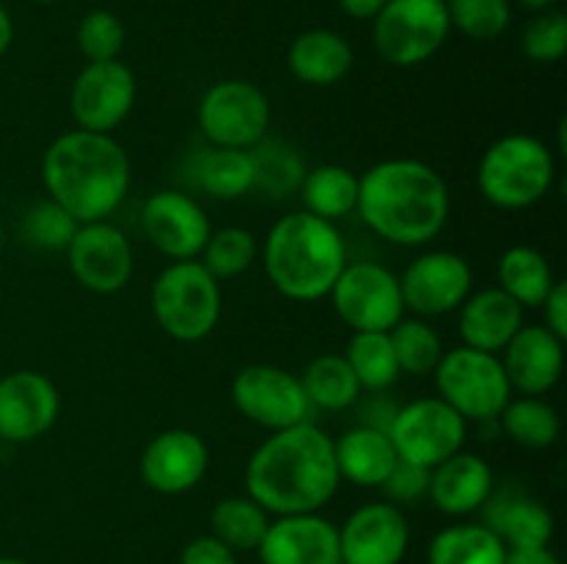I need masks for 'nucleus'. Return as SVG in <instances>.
<instances>
[{"mask_svg": "<svg viewBox=\"0 0 567 564\" xmlns=\"http://www.w3.org/2000/svg\"><path fill=\"white\" fill-rule=\"evenodd\" d=\"M181 564H238V553L214 534H203L183 545Z\"/></svg>", "mask_w": 567, "mask_h": 564, "instance_id": "obj_43", "label": "nucleus"}, {"mask_svg": "<svg viewBox=\"0 0 567 564\" xmlns=\"http://www.w3.org/2000/svg\"><path fill=\"white\" fill-rule=\"evenodd\" d=\"M42 182L48 199L78 224L103 221L120 210L131 188V158L109 133L66 130L42 155Z\"/></svg>", "mask_w": 567, "mask_h": 564, "instance_id": "obj_3", "label": "nucleus"}, {"mask_svg": "<svg viewBox=\"0 0 567 564\" xmlns=\"http://www.w3.org/2000/svg\"><path fill=\"white\" fill-rule=\"evenodd\" d=\"M352 44L330 28H310L288 44V70L299 83H308L313 88L341 83L352 72Z\"/></svg>", "mask_w": 567, "mask_h": 564, "instance_id": "obj_25", "label": "nucleus"}, {"mask_svg": "<svg viewBox=\"0 0 567 564\" xmlns=\"http://www.w3.org/2000/svg\"><path fill=\"white\" fill-rule=\"evenodd\" d=\"M78 50L86 61H114L125 50L127 31L125 22L114 11L94 9L78 22L75 31Z\"/></svg>", "mask_w": 567, "mask_h": 564, "instance_id": "obj_39", "label": "nucleus"}, {"mask_svg": "<svg viewBox=\"0 0 567 564\" xmlns=\"http://www.w3.org/2000/svg\"><path fill=\"white\" fill-rule=\"evenodd\" d=\"M327 296L338 318L352 332H388L404 318L399 276L377 260H354L343 265Z\"/></svg>", "mask_w": 567, "mask_h": 564, "instance_id": "obj_11", "label": "nucleus"}, {"mask_svg": "<svg viewBox=\"0 0 567 564\" xmlns=\"http://www.w3.org/2000/svg\"><path fill=\"white\" fill-rule=\"evenodd\" d=\"M388 437L402 462L432 470L452 453L463 451L465 437H468V420L454 412L443 398H415V401L393 409Z\"/></svg>", "mask_w": 567, "mask_h": 564, "instance_id": "obj_10", "label": "nucleus"}, {"mask_svg": "<svg viewBox=\"0 0 567 564\" xmlns=\"http://www.w3.org/2000/svg\"><path fill=\"white\" fill-rule=\"evenodd\" d=\"M260 260L271 288L302 304L324 299L349 263L341 230L308 210H291L269 227Z\"/></svg>", "mask_w": 567, "mask_h": 564, "instance_id": "obj_4", "label": "nucleus"}, {"mask_svg": "<svg viewBox=\"0 0 567 564\" xmlns=\"http://www.w3.org/2000/svg\"><path fill=\"white\" fill-rule=\"evenodd\" d=\"M11 42H14V22H11V14L6 11V6L0 3V59L9 53Z\"/></svg>", "mask_w": 567, "mask_h": 564, "instance_id": "obj_47", "label": "nucleus"}, {"mask_svg": "<svg viewBox=\"0 0 567 564\" xmlns=\"http://www.w3.org/2000/svg\"><path fill=\"white\" fill-rule=\"evenodd\" d=\"M371 22L377 53L393 66L424 64L452 33L446 0H388Z\"/></svg>", "mask_w": 567, "mask_h": 564, "instance_id": "obj_8", "label": "nucleus"}, {"mask_svg": "<svg viewBox=\"0 0 567 564\" xmlns=\"http://www.w3.org/2000/svg\"><path fill=\"white\" fill-rule=\"evenodd\" d=\"M336 564H343V562H336Z\"/></svg>", "mask_w": 567, "mask_h": 564, "instance_id": "obj_52", "label": "nucleus"}, {"mask_svg": "<svg viewBox=\"0 0 567 564\" xmlns=\"http://www.w3.org/2000/svg\"><path fill=\"white\" fill-rule=\"evenodd\" d=\"M513 393L546 396L565 370V341L543 324H524L498 354Z\"/></svg>", "mask_w": 567, "mask_h": 564, "instance_id": "obj_20", "label": "nucleus"}, {"mask_svg": "<svg viewBox=\"0 0 567 564\" xmlns=\"http://www.w3.org/2000/svg\"><path fill=\"white\" fill-rule=\"evenodd\" d=\"M199 258H203L199 263L216 280H233L252 269V263L258 260V238L247 227H221V230L210 232Z\"/></svg>", "mask_w": 567, "mask_h": 564, "instance_id": "obj_37", "label": "nucleus"}, {"mask_svg": "<svg viewBox=\"0 0 567 564\" xmlns=\"http://www.w3.org/2000/svg\"><path fill=\"white\" fill-rule=\"evenodd\" d=\"M33 3H42V6H50V3H59V0H33Z\"/></svg>", "mask_w": 567, "mask_h": 564, "instance_id": "obj_50", "label": "nucleus"}, {"mask_svg": "<svg viewBox=\"0 0 567 564\" xmlns=\"http://www.w3.org/2000/svg\"><path fill=\"white\" fill-rule=\"evenodd\" d=\"M208 464V442L197 431L166 429L144 446L138 476L158 495H183L205 479Z\"/></svg>", "mask_w": 567, "mask_h": 564, "instance_id": "obj_19", "label": "nucleus"}, {"mask_svg": "<svg viewBox=\"0 0 567 564\" xmlns=\"http://www.w3.org/2000/svg\"><path fill=\"white\" fill-rule=\"evenodd\" d=\"M410 523L402 506L369 501L338 525L343 564H402L410 551Z\"/></svg>", "mask_w": 567, "mask_h": 564, "instance_id": "obj_16", "label": "nucleus"}, {"mask_svg": "<svg viewBox=\"0 0 567 564\" xmlns=\"http://www.w3.org/2000/svg\"><path fill=\"white\" fill-rule=\"evenodd\" d=\"M520 6H524L526 11H532V14H540V11H548L557 6V0H518Z\"/></svg>", "mask_w": 567, "mask_h": 564, "instance_id": "obj_48", "label": "nucleus"}, {"mask_svg": "<svg viewBox=\"0 0 567 564\" xmlns=\"http://www.w3.org/2000/svg\"><path fill=\"white\" fill-rule=\"evenodd\" d=\"M72 280L97 296L120 293L133 276V247L109 219L78 224L64 249Z\"/></svg>", "mask_w": 567, "mask_h": 564, "instance_id": "obj_14", "label": "nucleus"}, {"mask_svg": "<svg viewBox=\"0 0 567 564\" xmlns=\"http://www.w3.org/2000/svg\"><path fill=\"white\" fill-rule=\"evenodd\" d=\"M61 412L59 387L39 370L20 368L0 376V440L33 442L48 435Z\"/></svg>", "mask_w": 567, "mask_h": 564, "instance_id": "obj_17", "label": "nucleus"}, {"mask_svg": "<svg viewBox=\"0 0 567 564\" xmlns=\"http://www.w3.org/2000/svg\"><path fill=\"white\" fill-rule=\"evenodd\" d=\"M142 227L147 241L169 260H197L210 238L208 213L186 191L164 188L144 202Z\"/></svg>", "mask_w": 567, "mask_h": 564, "instance_id": "obj_18", "label": "nucleus"}, {"mask_svg": "<svg viewBox=\"0 0 567 564\" xmlns=\"http://www.w3.org/2000/svg\"><path fill=\"white\" fill-rule=\"evenodd\" d=\"M457 313L463 346L480 348V352L502 354L515 332L524 326V307L498 285L471 291Z\"/></svg>", "mask_w": 567, "mask_h": 564, "instance_id": "obj_23", "label": "nucleus"}, {"mask_svg": "<svg viewBox=\"0 0 567 564\" xmlns=\"http://www.w3.org/2000/svg\"><path fill=\"white\" fill-rule=\"evenodd\" d=\"M332 448L341 481L347 479L354 487H382L399 462L391 437L380 426H354L332 440Z\"/></svg>", "mask_w": 567, "mask_h": 564, "instance_id": "obj_26", "label": "nucleus"}, {"mask_svg": "<svg viewBox=\"0 0 567 564\" xmlns=\"http://www.w3.org/2000/svg\"><path fill=\"white\" fill-rule=\"evenodd\" d=\"M197 125L210 147L252 149L269 133V97L255 83L227 77L203 94L197 105Z\"/></svg>", "mask_w": 567, "mask_h": 564, "instance_id": "obj_9", "label": "nucleus"}, {"mask_svg": "<svg viewBox=\"0 0 567 564\" xmlns=\"http://www.w3.org/2000/svg\"><path fill=\"white\" fill-rule=\"evenodd\" d=\"M136 105V75L125 61H86L70 88V114L81 130L114 133Z\"/></svg>", "mask_w": 567, "mask_h": 564, "instance_id": "obj_13", "label": "nucleus"}, {"mask_svg": "<svg viewBox=\"0 0 567 564\" xmlns=\"http://www.w3.org/2000/svg\"><path fill=\"white\" fill-rule=\"evenodd\" d=\"M358 188L360 177L352 169L341 164H321L305 171L302 186H299V197L308 213L319 216V219L332 221L347 219L358 208Z\"/></svg>", "mask_w": 567, "mask_h": 564, "instance_id": "obj_27", "label": "nucleus"}, {"mask_svg": "<svg viewBox=\"0 0 567 564\" xmlns=\"http://www.w3.org/2000/svg\"><path fill=\"white\" fill-rule=\"evenodd\" d=\"M496 420L515 446L529 448V451L551 448L559 440V431H563L559 412L543 396L509 398L507 407L502 409Z\"/></svg>", "mask_w": 567, "mask_h": 564, "instance_id": "obj_32", "label": "nucleus"}, {"mask_svg": "<svg viewBox=\"0 0 567 564\" xmlns=\"http://www.w3.org/2000/svg\"><path fill=\"white\" fill-rule=\"evenodd\" d=\"M380 490L385 492V501L396 503V506L424 501L426 490H430V468H419V464L399 459L396 468L391 470V476H388Z\"/></svg>", "mask_w": 567, "mask_h": 564, "instance_id": "obj_42", "label": "nucleus"}, {"mask_svg": "<svg viewBox=\"0 0 567 564\" xmlns=\"http://www.w3.org/2000/svg\"><path fill=\"white\" fill-rule=\"evenodd\" d=\"M540 307L543 313H546L543 326L551 330L557 337H563V341H567V282L565 280L554 282V288L548 291V296L543 299Z\"/></svg>", "mask_w": 567, "mask_h": 564, "instance_id": "obj_44", "label": "nucleus"}, {"mask_svg": "<svg viewBox=\"0 0 567 564\" xmlns=\"http://www.w3.org/2000/svg\"><path fill=\"white\" fill-rule=\"evenodd\" d=\"M554 271L546 254L526 243H515L498 258V288L520 307H540L554 288Z\"/></svg>", "mask_w": 567, "mask_h": 564, "instance_id": "obj_29", "label": "nucleus"}, {"mask_svg": "<svg viewBox=\"0 0 567 564\" xmlns=\"http://www.w3.org/2000/svg\"><path fill=\"white\" fill-rule=\"evenodd\" d=\"M255 164V188L269 197L282 199L299 191L305 177V160L297 149L280 138H264L249 149Z\"/></svg>", "mask_w": 567, "mask_h": 564, "instance_id": "obj_35", "label": "nucleus"}, {"mask_svg": "<svg viewBox=\"0 0 567 564\" xmlns=\"http://www.w3.org/2000/svg\"><path fill=\"white\" fill-rule=\"evenodd\" d=\"M194 180L214 199H241L255 188V164L249 149L208 147L197 158Z\"/></svg>", "mask_w": 567, "mask_h": 564, "instance_id": "obj_31", "label": "nucleus"}, {"mask_svg": "<svg viewBox=\"0 0 567 564\" xmlns=\"http://www.w3.org/2000/svg\"><path fill=\"white\" fill-rule=\"evenodd\" d=\"M75 230L78 221L61 205H55L53 199L33 205L25 213V221H22V236L28 238V243L39 249H61L64 252Z\"/></svg>", "mask_w": 567, "mask_h": 564, "instance_id": "obj_41", "label": "nucleus"}, {"mask_svg": "<svg viewBox=\"0 0 567 564\" xmlns=\"http://www.w3.org/2000/svg\"><path fill=\"white\" fill-rule=\"evenodd\" d=\"M341 484L332 437L310 420L271 431L244 468V487L269 514L321 512Z\"/></svg>", "mask_w": 567, "mask_h": 564, "instance_id": "obj_1", "label": "nucleus"}, {"mask_svg": "<svg viewBox=\"0 0 567 564\" xmlns=\"http://www.w3.org/2000/svg\"><path fill=\"white\" fill-rule=\"evenodd\" d=\"M0 564H31V562L20 556H0Z\"/></svg>", "mask_w": 567, "mask_h": 564, "instance_id": "obj_49", "label": "nucleus"}, {"mask_svg": "<svg viewBox=\"0 0 567 564\" xmlns=\"http://www.w3.org/2000/svg\"><path fill=\"white\" fill-rule=\"evenodd\" d=\"M452 31L474 42H493L513 25V3L509 0H446Z\"/></svg>", "mask_w": 567, "mask_h": 564, "instance_id": "obj_38", "label": "nucleus"}, {"mask_svg": "<svg viewBox=\"0 0 567 564\" xmlns=\"http://www.w3.org/2000/svg\"><path fill=\"white\" fill-rule=\"evenodd\" d=\"M258 556L260 564H336L338 525L319 512L280 514L266 529Z\"/></svg>", "mask_w": 567, "mask_h": 564, "instance_id": "obj_21", "label": "nucleus"}, {"mask_svg": "<svg viewBox=\"0 0 567 564\" xmlns=\"http://www.w3.org/2000/svg\"><path fill=\"white\" fill-rule=\"evenodd\" d=\"M299 379L308 393L310 407L327 409V412H343V409L354 407L363 393L343 354H319L310 359Z\"/></svg>", "mask_w": 567, "mask_h": 564, "instance_id": "obj_30", "label": "nucleus"}, {"mask_svg": "<svg viewBox=\"0 0 567 564\" xmlns=\"http://www.w3.org/2000/svg\"><path fill=\"white\" fill-rule=\"evenodd\" d=\"M557 160L548 144L532 133H507L482 153L476 166L480 194L498 210H526L548 197Z\"/></svg>", "mask_w": 567, "mask_h": 564, "instance_id": "obj_5", "label": "nucleus"}, {"mask_svg": "<svg viewBox=\"0 0 567 564\" xmlns=\"http://www.w3.org/2000/svg\"><path fill=\"white\" fill-rule=\"evenodd\" d=\"M485 525L509 547H543L554 536V514L543 501L520 490H493L485 503Z\"/></svg>", "mask_w": 567, "mask_h": 564, "instance_id": "obj_24", "label": "nucleus"}, {"mask_svg": "<svg viewBox=\"0 0 567 564\" xmlns=\"http://www.w3.org/2000/svg\"><path fill=\"white\" fill-rule=\"evenodd\" d=\"M404 310L419 318H437L460 310L474 291V271L463 254L452 249H430L419 254L399 276Z\"/></svg>", "mask_w": 567, "mask_h": 564, "instance_id": "obj_15", "label": "nucleus"}, {"mask_svg": "<svg viewBox=\"0 0 567 564\" xmlns=\"http://www.w3.org/2000/svg\"><path fill=\"white\" fill-rule=\"evenodd\" d=\"M269 523L271 514L249 495H227L210 509V534L236 553L258 551Z\"/></svg>", "mask_w": 567, "mask_h": 564, "instance_id": "obj_33", "label": "nucleus"}, {"mask_svg": "<svg viewBox=\"0 0 567 564\" xmlns=\"http://www.w3.org/2000/svg\"><path fill=\"white\" fill-rule=\"evenodd\" d=\"M388 0H338L341 11L352 20H374Z\"/></svg>", "mask_w": 567, "mask_h": 564, "instance_id": "obj_46", "label": "nucleus"}, {"mask_svg": "<svg viewBox=\"0 0 567 564\" xmlns=\"http://www.w3.org/2000/svg\"><path fill=\"white\" fill-rule=\"evenodd\" d=\"M432 374H435L437 398H443L468 424L496 420L513 398V387L498 354L471 346L449 348Z\"/></svg>", "mask_w": 567, "mask_h": 564, "instance_id": "obj_7", "label": "nucleus"}, {"mask_svg": "<svg viewBox=\"0 0 567 564\" xmlns=\"http://www.w3.org/2000/svg\"><path fill=\"white\" fill-rule=\"evenodd\" d=\"M230 398L249 424L266 431H280L308 420L310 401L302 379L280 365H244L230 385Z\"/></svg>", "mask_w": 567, "mask_h": 564, "instance_id": "obj_12", "label": "nucleus"}, {"mask_svg": "<svg viewBox=\"0 0 567 564\" xmlns=\"http://www.w3.org/2000/svg\"><path fill=\"white\" fill-rule=\"evenodd\" d=\"M343 357L352 365L363 390L382 393L402 376L388 332H352Z\"/></svg>", "mask_w": 567, "mask_h": 564, "instance_id": "obj_34", "label": "nucleus"}, {"mask_svg": "<svg viewBox=\"0 0 567 564\" xmlns=\"http://www.w3.org/2000/svg\"><path fill=\"white\" fill-rule=\"evenodd\" d=\"M0 249H3V221H0Z\"/></svg>", "mask_w": 567, "mask_h": 564, "instance_id": "obj_51", "label": "nucleus"}, {"mask_svg": "<svg viewBox=\"0 0 567 564\" xmlns=\"http://www.w3.org/2000/svg\"><path fill=\"white\" fill-rule=\"evenodd\" d=\"M507 545L485 523H454L437 531L426 547V564H504Z\"/></svg>", "mask_w": 567, "mask_h": 564, "instance_id": "obj_28", "label": "nucleus"}, {"mask_svg": "<svg viewBox=\"0 0 567 564\" xmlns=\"http://www.w3.org/2000/svg\"><path fill=\"white\" fill-rule=\"evenodd\" d=\"M153 318L172 341L199 343L221 318L219 280L199 260H172L150 291Z\"/></svg>", "mask_w": 567, "mask_h": 564, "instance_id": "obj_6", "label": "nucleus"}, {"mask_svg": "<svg viewBox=\"0 0 567 564\" xmlns=\"http://www.w3.org/2000/svg\"><path fill=\"white\" fill-rule=\"evenodd\" d=\"M496 490V476L480 453L457 451L430 470L426 498L446 518H468L482 512Z\"/></svg>", "mask_w": 567, "mask_h": 564, "instance_id": "obj_22", "label": "nucleus"}, {"mask_svg": "<svg viewBox=\"0 0 567 564\" xmlns=\"http://www.w3.org/2000/svg\"><path fill=\"white\" fill-rule=\"evenodd\" d=\"M402 374L430 376L443 357V341L426 318H402L388 330Z\"/></svg>", "mask_w": 567, "mask_h": 564, "instance_id": "obj_36", "label": "nucleus"}, {"mask_svg": "<svg viewBox=\"0 0 567 564\" xmlns=\"http://www.w3.org/2000/svg\"><path fill=\"white\" fill-rule=\"evenodd\" d=\"M504 564H563L548 545L543 547H509Z\"/></svg>", "mask_w": 567, "mask_h": 564, "instance_id": "obj_45", "label": "nucleus"}, {"mask_svg": "<svg viewBox=\"0 0 567 564\" xmlns=\"http://www.w3.org/2000/svg\"><path fill=\"white\" fill-rule=\"evenodd\" d=\"M354 210L382 241L424 247L446 227L452 197L435 166L415 158H388L360 175Z\"/></svg>", "mask_w": 567, "mask_h": 564, "instance_id": "obj_2", "label": "nucleus"}, {"mask_svg": "<svg viewBox=\"0 0 567 564\" xmlns=\"http://www.w3.org/2000/svg\"><path fill=\"white\" fill-rule=\"evenodd\" d=\"M520 50L535 64H557L567 53V17L559 9L532 17L520 33Z\"/></svg>", "mask_w": 567, "mask_h": 564, "instance_id": "obj_40", "label": "nucleus"}]
</instances>
